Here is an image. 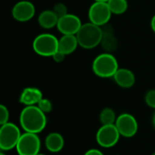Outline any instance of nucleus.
<instances>
[{"label": "nucleus", "instance_id": "aec40b11", "mask_svg": "<svg viewBox=\"0 0 155 155\" xmlns=\"http://www.w3.org/2000/svg\"><path fill=\"white\" fill-rule=\"evenodd\" d=\"M37 106L39 107V109L41 111H43L45 114H49L51 113L52 109H53V104H52V102L49 100V99H46V98H42L40 100V102L37 104Z\"/></svg>", "mask_w": 155, "mask_h": 155}, {"label": "nucleus", "instance_id": "20e7f679", "mask_svg": "<svg viewBox=\"0 0 155 155\" xmlns=\"http://www.w3.org/2000/svg\"><path fill=\"white\" fill-rule=\"evenodd\" d=\"M59 39L51 34L38 35L33 42L34 51L41 56H53L58 51Z\"/></svg>", "mask_w": 155, "mask_h": 155}, {"label": "nucleus", "instance_id": "f3484780", "mask_svg": "<svg viewBox=\"0 0 155 155\" xmlns=\"http://www.w3.org/2000/svg\"><path fill=\"white\" fill-rule=\"evenodd\" d=\"M59 17L53 10H45L38 16V24L45 29H51L57 25Z\"/></svg>", "mask_w": 155, "mask_h": 155}, {"label": "nucleus", "instance_id": "a211bd4d", "mask_svg": "<svg viewBox=\"0 0 155 155\" xmlns=\"http://www.w3.org/2000/svg\"><path fill=\"white\" fill-rule=\"evenodd\" d=\"M99 119H100L102 125H108V124H115L117 117H116L115 112L112 108L107 107L101 111Z\"/></svg>", "mask_w": 155, "mask_h": 155}, {"label": "nucleus", "instance_id": "9d476101", "mask_svg": "<svg viewBox=\"0 0 155 155\" xmlns=\"http://www.w3.org/2000/svg\"><path fill=\"white\" fill-rule=\"evenodd\" d=\"M81 19L73 14H66L59 18L57 29L62 35H76L82 26Z\"/></svg>", "mask_w": 155, "mask_h": 155}, {"label": "nucleus", "instance_id": "9b49d317", "mask_svg": "<svg viewBox=\"0 0 155 155\" xmlns=\"http://www.w3.org/2000/svg\"><path fill=\"white\" fill-rule=\"evenodd\" d=\"M35 14V7L30 1L21 0L12 8V16L18 22H27L31 20Z\"/></svg>", "mask_w": 155, "mask_h": 155}, {"label": "nucleus", "instance_id": "1a4fd4ad", "mask_svg": "<svg viewBox=\"0 0 155 155\" xmlns=\"http://www.w3.org/2000/svg\"><path fill=\"white\" fill-rule=\"evenodd\" d=\"M115 125L121 134L125 138L134 137L138 132V123L135 117L130 114L124 113L117 116Z\"/></svg>", "mask_w": 155, "mask_h": 155}, {"label": "nucleus", "instance_id": "f257e3e1", "mask_svg": "<svg viewBox=\"0 0 155 155\" xmlns=\"http://www.w3.org/2000/svg\"><path fill=\"white\" fill-rule=\"evenodd\" d=\"M46 114L37 105L25 106L19 115V123L22 129L26 133L40 134L46 126Z\"/></svg>", "mask_w": 155, "mask_h": 155}, {"label": "nucleus", "instance_id": "bb28decb", "mask_svg": "<svg viewBox=\"0 0 155 155\" xmlns=\"http://www.w3.org/2000/svg\"><path fill=\"white\" fill-rule=\"evenodd\" d=\"M153 126H154L155 128V113L153 115Z\"/></svg>", "mask_w": 155, "mask_h": 155}, {"label": "nucleus", "instance_id": "39448f33", "mask_svg": "<svg viewBox=\"0 0 155 155\" xmlns=\"http://www.w3.org/2000/svg\"><path fill=\"white\" fill-rule=\"evenodd\" d=\"M22 134L19 127L12 123H6L0 128V149L2 152L10 151L16 147Z\"/></svg>", "mask_w": 155, "mask_h": 155}, {"label": "nucleus", "instance_id": "6e6552de", "mask_svg": "<svg viewBox=\"0 0 155 155\" xmlns=\"http://www.w3.org/2000/svg\"><path fill=\"white\" fill-rule=\"evenodd\" d=\"M120 133L115 124L102 125L96 133V142L103 148L114 147L120 139Z\"/></svg>", "mask_w": 155, "mask_h": 155}, {"label": "nucleus", "instance_id": "0eeeda50", "mask_svg": "<svg viewBox=\"0 0 155 155\" xmlns=\"http://www.w3.org/2000/svg\"><path fill=\"white\" fill-rule=\"evenodd\" d=\"M113 13L107 2H95L88 10L89 21L96 25L104 26L111 19Z\"/></svg>", "mask_w": 155, "mask_h": 155}, {"label": "nucleus", "instance_id": "6ab92c4d", "mask_svg": "<svg viewBox=\"0 0 155 155\" xmlns=\"http://www.w3.org/2000/svg\"><path fill=\"white\" fill-rule=\"evenodd\" d=\"M111 11L114 15H122L128 8L127 0H109L107 2Z\"/></svg>", "mask_w": 155, "mask_h": 155}, {"label": "nucleus", "instance_id": "dca6fc26", "mask_svg": "<svg viewBox=\"0 0 155 155\" xmlns=\"http://www.w3.org/2000/svg\"><path fill=\"white\" fill-rule=\"evenodd\" d=\"M101 45L107 53L114 51L117 47L116 37L114 35L113 29L108 25L103 29V38L101 41Z\"/></svg>", "mask_w": 155, "mask_h": 155}, {"label": "nucleus", "instance_id": "393cba45", "mask_svg": "<svg viewBox=\"0 0 155 155\" xmlns=\"http://www.w3.org/2000/svg\"><path fill=\"white\" fill-rule=\"evenodd\" d=\"M84 155H104L98 149H90Z\"/></svg>", "mask_w": 155, "mask_h": 155}, {"label": "nucleus", "instance_id": "5701e85b", "mask_svg": "<svg viewBox=\"0 0 155 155\" xmlns=\"http://www.w3.org/2000/svg\"><path fill=\"white\" fill-rule=\"evenodd\" d=\"M9 120V111L7 107H5L4 104L0 105V124H5L8 123Z\"/></svg>", "mask_w": 155, "mask_h": 155}, {"label": "nucleus", "instance_id": "f8f14e48", "mask_svg": "<svg viewBox=\"0 0 155 155\" xmlns=\"http://www.w3.org/2000/svg\"><path fill=\"white\" fill-rule=\"evenodd\" d=\"M43 98L42 92L35 87H26L25 88L19 97V102L25 105H37L40 100Z\"/></svg>", "mask_w": 155, "mask_h": 155}, {"label": "nucleus", "instance_id": "423d86ee", "mask_svg": "<svg viewBox=\"0 0 155 155\" xmlns=\"http://www.w3.org/2000/svg\"><path fill=\"white\" fill-rule=\"evenodd\" d=\"M41 148V140L36 134L26 133L22 134L17 145L15 147L18 155H36Z\"/></svg>", "mask_w": 155, "mask_h": 155}, {"label": "nucleus", "instance_id": "412c9836", "mask_svg": "<svg viewBox=\"0 0 155 155\" xmlns=\"http://www.w3.org/2000/svg\"><path fill=\"white\" fill-rule=\"evenodd\" d=\"M52 10L55 13V15L59 18L62 17V16H64V15H65L66 14H68L67 13L66 5L64 4H63V3H57V4H55L54 6V8Z\"/></svg>", "mask_w": 155, "mask_h": 155}, {"label": "nucleus", "instance_id": "c85d7f7f", "mask_svg": "<svg viewBox=\"0 0 155 155\" xmlns=\"http://www.w3.org/2000/svg\"><path fill=\"white\" fill-rule=\"evenodd\" d=\"M0 155H5V154L4 153V152H1V153H0Z\"/></svg>", "mask_w": 155, "mask_h": 155}, {"label": "nucleus", "instance_id": "b1692460", "mask_svg": "<svg viewBox=\"0 0 155 155\" xmlns=\"http://www.w3.org/2000/svg\"><path fill=\"white\" fill-rule=\"evenodd\" d=\"M52 57H53V59H54L56 63H61V62H63V61L64 60L65 54H64V53H62L61 51L58 50Z\"/></svg>", "mask_w": 155, "mask_h": 155}, {"label": "nucleus", "instance_id": "7c9ffc66", "mask_svg": "<svg viewBox=\"0 0 155 155\" xmlns=\"http://www.w3.org/2000/svg\"><path fill=\"white\" fill-rule=\"evenodd\" d=\"M152 155H155V153H153V154Z\"/></svg>", "mask_w": 155, "mask_h": 155}, {"label": "nucleus", "instance_id": "f03ea898", "mask_svg": "<svg viewBox=\"0 0 155 155\" xmlns=\"http://www.w3.org/2000/svg\"><path fill=\"white\" fill-rule=\"evenodd\" d=\"M78 44L84 49H92L101 45L103 38V28L91 22L83 24L75 35Z\"/></svg>", "mask_w": 155, "mask_h": 155}, {"label": "nucleus", "instance_id": "7ed1b4c3", "mask_svg": "<svg viewBox=\"0 0 155 155\" xmlns=\"http://www.w3.org/2000/svg\"><path fill=\"white\" fill-rule=\"evenodd\" d=\"M92 69L95 75L102 78H109L114 77L119 69V64L114 55L105 52L94 58Z\"/></svg>", "mask_w": 155, "mask_h": 155}, {"label": "nucleus", "instance_id": "4be33fe9", "mask_svg": "<svg viewBox=\"0 0 155 155\" xmlns=\"http://www.w3.org/2000/svg\"><path fill=\"white\" fill-rule=\"evenodd\" d=\"M144 100L149 107L155 109V89L150 90L146 93Z\"/></svg>", "mask_w": 155, "mask_h": 155}, {"label": "nucleus", "instance_id": "4468645a", "mask_svg": "<svg viewBox=\"0 0 155 155\" xmlns=\"http://www.w3.org/2000/svg\"><path fill=\"white\" fill-rule=\"evenodd\" d=\"M45 145L49 152L56 153L63 150L64 146V139L59 133H51L45 137Z\"/></svg>", "mask_w": 155, "mask_h": 155}, {"label": "nucleus", "instance_id": "a878e982", "mask_svg": "<svg viewBox=\"0 0 155 155\" xmlns=\"http://www.w3.org/2000/svg\"><path fill=\"white\" fill-rule=\"evenodd\" d=\"M151 27L153 29V31L155 33V15L153 16L152 21H151Z\"/></svg>", "mask_w": 155, "mask_h": 155}, {"label": "nucleus", "instance_id": "cd10ccee", "mask_svg": "<svg viewBox=\"0 0 155 155\" xmlns=\"http://www.w3.org/2000/svg\"><path fill=\"white\" fill-rule=\"evenodd\" d=\"M95 2H108L109 0H94Z\"/></svg>", "mask_w": 155, "mask_h": 155}, {"label": "nucleus", "instance_id": "ddd939ff", "mask_svg": "<svg viewBox=\"0 0 155 155\" xmlns=\"http://www.w3.org/2000/svg\"><path fill=\"white\" fill-rule=\"evenodd\" d=\"M113 78L114 82L122 88H131L135 84L134 74L126 68H119Z\"/></svg>", "mask_w": 155, "mask_h": 155}, {"label": "nucleus", "instance_id": "c756f323", "mask_svg": "<svg viewBox=\"0 0 155 155\" xmlns=\"http://www.w3.org/2000/svg\"><path fill=\"white\" fill-rule=\"evenodd\" d=\"M36 155H45V154H43V153H39L38 154H36Z\"/></svg>", "mask_w": 155, "mask_h": 155}, {"label": "nucleus", "instance_id": "2eb2a0df", "mask_svg": "<svg viewBox=\"0 0 155 155\" xmlns=\"http://www.w3.org/2000/svg\"><path fill=\"white\" fill-rule=\"evenodd\" d=\"M79 45L76 35H63L59 39L58 50L64 53L65 55L74 53Z\"/></svg>", "mask_w": 155, "mask_h": 155}]
</instances>
